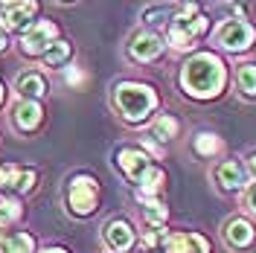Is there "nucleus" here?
Instances as JSON below:
<instances>
[{
  "label": "nucleus",
  "instance_id": "28",
  "mask_svg": "<svg viewBox=\"0 0 256 253\" xmlns=\"http://www.w3.org/2000/svg\"><path fill=\"white\" fill-rule=\"evenodd\" d=\"M158 242H160V227H154L143 236V248H158Z\"/></svg>",
  "mask_w": 256,
  "mask_h": 253
},
{
  "label": "nucleus",
  "instance_id": "15",
  "mask_svg": "<svg viewBox=\"0 0 256 253\" xmlns=\"http://www.w3.org/2000/svg\"><path fill=\"white\" fill-rule=\"evenodd\" d=\"M216 180H218V186L224 192H236L244 186V169H242V163L236 160H224L222 166L216 169Z\"/></svg>",
  "mask_w": 256,
  "mask_h": 253
},
{
  "label": "nucleus",
  "instance_id": "16",
  "mask_svg": "<svg viewBox=\"0 0 256 253\" xmlns=\"http://www.w3.org/2000/svg\"><path fill=\"white\" fill-rule=\"evenodd\" d=\"M163 180H166V174H163V169H158V166H148L143 172V178L137 180V195H140V201H152V195H158L160 190H163Z\"/></svg>",
  "mask_w": 256,
  "mask_h": 253
},
{
  "label": "nucleus",
  "instance_id": "13",
  "mask_svg": "<svg viewBox=\"0 0 256 253\" xmlns=\"http://www.w3.org/2000/svg\"><path fill=\"white\" fill-rule=\"evenodd\" d=\"M12 122L24 134L35 131V128L41 126V105L38 102H30V99H20L15 105V111H12Z\"/></svg>",
  "mask_w": 256,
  "mask_h": 253
},
{
  "label": "nucleus",
  "instance_id": "32",
  "mask_svg": "<svg viewBox=\"0 0 256 253\" xmlns=\"http://www.w3.org/2000/svg\"><path fill=\"white\" fill-rule=\"evenodd\" d=\"M44 253H67V250H64V248H47Z\"/></svg>",
  "mask_w": 256,
  "mask_h": 253
},
{
  "label": "nucleus",
  "instance_id": "26",
  "mask_svg": "<svg viewBox=\"0 0 256 253\" xmlns=\"http://www.w3.org/2000/svg\"><path fill=\"white\" fill-rule=\"evenodd\" d=\"M64 82H67L70 88H76V90H84V88H88V73H84L82 67H67Z\"/></svg>",
  "mask_w": 256,
  "mask_h": 253
},
{
  "label": "nucleus",
  "instance_id": "21",
  "mask_svg": "<svg viewBox=\"0 0 256 253\" xmlns=\"http://www.w3.org/2000/svg\"><path fill=\"white\" fill-rule=\"evenodd\" d=\"M236 82H239V90L244 96H256V64H242Z\"/></svg>",
  "mask_w": 256,
  "mask_h": 253
},
{
  "label": "nucleus",
  "instance_id": "10",
  "mask_svg": "<svg viewBox=\"0 0 256 253\" xmlns=\"http://www.w3.org/2000/svg\"><path fill=\"white\" fill-rule=\"evenodd\" d=\"M160 52H163V41H160L154 32H137V35L128 41V56L140 64L154 62Z\"/></svg>",
  "mask_w": 256,
  "mask_h": 253
},
{
  "label": "nucleus",
  "instance_id": "34",
  "mask_svg": "<svg viewBox=\"0 0 256 253\" xmlns=\"http://www.w3.org/2000/svg\"><path fill=\"white\" fill-rule=\"evenodd\" d=\"M3 6H12V3H20V0H0Z\"/></svg>",
  "mask_w": 256,
  "mask_h": 253
},
{
  "label": "nucleus",
  "instance_id": "19",
  "mask_svg": "<svg viewBox=\"0 0 256 253\" xmlns=\"http://www.w3.org/2000/svg\"><path fill=\"white\" fill-rule=\"evenodd\" d=\"M0 253H35V238L30 233H15L0 242Z\"/></svg>",
  "mask_w": 256,
  "mask_h": 253
},
{
  "label": "nucleus",
  "instance_id": "1",
  "mask_svg": "<svg viewBox=\"0 0 256 253\" xmlns=\"http://www.w3.org/2000/svg\"><path fill=\"white\" fill-rule=\"evenodd\" d=\"M224 84H227L224 62L212 52H198L180 67V88L192 99H212L224 90Z\"/></svg>",
  "mask_w": 256,
  "mask_h": 253
},
{
  "label": "nucleus",
  "instance_id": "17",
  "mask_svg": "<svg viewBox=\"0 0 256 253\" xmlns=\"http://www.w3.org/2000/svg\"><path fill=\"white\" fill-rule=\"evenodd\" d=\"M6 186H12L15 192H32V186H35V172H32V169L9 166V172H6Z\"/></svg>",
  "mask_w": 256,
  "mask_h": 253
},
{
  "label": "nucleus",
  "instance_id": "35",
  "mask_svg": "<svg viewBox=\"0 0 256 253\" xmlns=\"http://www.w3.org/2000/svg\"><path fill=\"white\" fill-rule=\"evenodd\" d=\"M58 3H76V0H58Z\"/></svg>",
  "mask_w": 256,
  "mask_h": 253
},
{
  "label": "nucleus",
  "instance_id": "11",
  "mask_svg": "<svg viewBox=\"0 0 256 253\" xmlns=\"http://www.w3.org/2000/svg\"><path fill=\"white\" fill-rule=\"evenodd\" d=\"M166 253H210V244L198 233H172L163 242Z\"/></svg>",
  "mask_w": 256,
  "mask_h": 253
},
{
  "label": "nucleus",
  "instance_id": "25",
  "mask_svg": "<svg viewBox=\"0 0 256 253\" xmlns=\"http://www.w3.org/2000/svg\"><path fill=\"white\" fill-rule=\"evenodd\" d=\"M20 218V206L18 201H9V198H0V227H9L12 222Z\"/></svg>",
  "mask_w": 256,
  "mask_h": 253
},
{
  "label": "nucleus",
  "instance_id": "22",
  "mask_svg": "<svg viewBox=\"0 0 256 253\" xmlns=\"http://www.w3.org/2000/svg\"><path fill=\"white\" fill-rule=\"evenodd\" d=\"M143 218L152 227H163V222L169 218V210L160 204V201H146V206H143Z\"/></svg>",
  "mask_w": 256,
  "mask_h": 253
},
{
  "label": "nucleus",
  "instance_id": "30",
  "mask_svg": "<svg viewBox=\"0 0 256 253\" xmlns=\"http://www.w3.org/2000/svg\"><path fill=\"white\" fill-rule=\"evenodd\" d=\"M9 47V35H6V30H0V50Z\"/></svg>",
  "mask_w": 256,
  "mask_h": 253
},
{
  "label": "nucleus",
  "instance_id": "29",
  "mask_svg": "<svg viewBox=\"0 0 256 253\" xmlns=\"http://www.w3.org/2000/svg\"><path fill=\"white\" fill-rule=\"evenodd\" d=\"M248 172H250V174L256 178V152L250 154V158H248Z\"/></svg>",
  "mask_w": 256,
  "mask_h": 253
},
{
  "label": "nucleus",
  "instance_id": "3",
  "mask_svg": "<svg viewBox=\"0 0 256 253\" xmlns=\"http://www.w3.org/2000/svg\"><path fill=\"white\" fill-rule=\"evenodd\" d=\"M207 26L210 20L198 12V6L195 3H184V6H178V15L169 20L166 38H169V44L175 50H190L207 32Z\"/></svg>",
  "mask_w": 256,
  "mask_h": 253
},
{
  "label": "nucleus",
  "instance_id": "18",
  "mask_svg": "<svg viewBox=\"0 0 256 253\" xmlns=\"http://www.w3.org/2000/svg\"><path fill=\"white\" fill-rule=\"evenodd\" d=\"M148 134H152L158 142L175 140V137H178V120H175V116H169V114H163V116H158V120L152 122Z\"/></svg>",
  "mask_w": 256,
  "mask_h": 253
},
{
  "label": "nucleus",
  "instance_id": "12",
  "mask_svg": "<svg viewBox=\"0 0 256 253\" xmlns=\"http://www.w3.org/2000/svg\"><path fill=\"white\" fill-rule=\"evenodd\" d=\"M254 224L248 222V218H230V222L224 224V242L233 248V250H244L250 242H254Z\"/></svg>",
  "mask_w": 256,
  "mask_h": 253
},
{
  "label": "nucleus",
  "instance_id": "4",
  "mask_svg": "<svg viewBox=\"0 0 256 253\" xmlns=\"http://www.w3.org/2000/svg\"><path fill=\"white\" fill-rule=\"evenodd\" d=\"M99 204V186L90 174H76L70 178V186H67V212L76 216V218H88L96 212Z\"/></svg>",
  "mask_w": 256,
  "mask_h": 253
},
{
  "label": "nucleus",
  "instance_id": "24",
  "mask_svg": "<svg viewBox=\"0 0 256 253\" xmlns=\"http://www.w3.org/2000/svg\"><path fill=\"white\" fill-rule=\"evenodd\" d=\"M195 152L204 154V158L218 154V152H222V140H218L216 134H198V137H195Z\"/></svg>",
  "mask_w": 256,
  "mask_h": 253
},
{
  "label": "nucleus",
  "instance_id": "33",
  "mask_svg": "<svg viewBox=\"0 0 256 253\" xmlns=\"http://www.w3.org/2000/svg\"><path fill=\"white\" fill-rule=\"evenodd\" d=\"M3 99H6V88L0 84V105H3Z\"/></svg>",
  "mask_w": 256,
  "mask_h": 253
},
{
  "label": "nucleus",
  "instance_id": "23",
  "mask_svg": "<svg viewBox=\"0 0 256 253\" xmlns=\"http://www.w3.org/2000/svg\"><path fill=\"white\" fill-rule=\"evenodd\" d=\"M175 15H178V6H152V9L143 12V20L146 24H169Z\"/></svg>",
  "mask_w": 256,
  "mask_h": 253
},
{
  "label": "nucleus",
  "instance_id": "5",
  "mask_svg": "<svg viewBox=\"0 0 256 253\" xmlns=\"http://www.w3.org/2000/svg\"><path fill=\"white\" fill-rule=\"evenodd\" d=\"M254 38H256V30L248 24V20H239V18L224 20L222 26L216 30V41H218V47L230 50V52H242V50H248L250 44H254Z\"/></svg>",
  "mask_w": 256,
  "mask_h": 253
},
{
  "label": "nucleus",
  "instance_id": "9",
  "mask_svg": "<svg viewBox=\"0 0 256 253\" xmlns=\"http://www.w3.org/2000/svg\"><path fill=\"white\" fill-rule=\"evenodd\" d=\"M38 12V3L35 0H20V3H12V6H3L0 9V30H24L32 18Z\"/></svg>",
  "mask_w": 256,
  "mask_h": 253
},
{
  "label": "nucleus",
  "instance_id": "27",
  "mask_svg": "<svg viewBox=\"0 0 256 253\" xmlns=\"http://www.w3.org/2000/svg\"><path fill=\"white\" fill-rule=\"evenodd\" d=\"M244 206H248V210L256 216V184H250V186H248V192H244Z\"/></svg>",
  "mask_w": 256,
  "mask_h": 253
},
{
  "label": "nucleus",
  "instance_id": "14",
  "mask_svg": "<svg viewBox=\"0 0 256 253\" xmlns=\"http://www.w3.org/2000/svg\"><path fill=\"white\" fill-rule=\"evenodd\" d=\"M15 90L20 94V99H30V102H38L41 96L47 94V82L41 73H35V70H26V73H20L15 82Z\"/></svg>",
  "mask_w": 256,
  "mask_h": 253
},
{
  "label": "nucleus",
  "instance_id": "8",
  "mask_svg": "<svg viewBox=\"0 0 256 253\" xmlns=\"http://www.w3.org/2000/svg\"><path fill=\"white\" fill-rule=\"evenodd\" d=\"M116 166H120V172L126 174L131 184H137L143 178V172L152 166V158L143 148H120L116 152Z\"/></svg>",
  "mask_w": 256,
  "mask_h": 253
},
{
  "label": "nucleus",
  "instance_id": "7",
  "mask_svg": "<svg viewBox=\"0 0 256 253\" xmlns=\"http://www.w3.org/2000/svg\"><path fill=\"white\" fill-rule=\"evenodd\" d=\"M102 238H105V248H108V250L128 253L131 248H134V227H131L126 218H114V222L105 224Z\"/></svg>",
  "mask_w": 256,
  "mask_h": 253
},
{
  "label": "nucleus",
  "instance_id": "20",
  "mask_svg": "<svg viewBox=\"0 0 256 253\" xmlns=\"http://www.w3.org/2000/svg\"><path fill=\"white\" fill-rule=\"evenodd\" d=\"M41 58H44V67H62V64L70 58V44H67V41H56Z\"/></svg>",
  "mask_w": 256,
  "mask_h": 253
},
{
  "label": "nucleus",
  "instance_id": "2",
  "mask_svg": "<svg viewBox=\"0 0 256 253\" xmlns=\"http://www.w3.org/2000/svg\"><path fill=\"white\" fill-rule=\"evenodd\" d=\"M114 108L126 122H143L158 108V94L140 82H120L114 84Z\"/></svg>",
  "mask_w": 256,
  "mask_h": 253
},
{
  "label": "nucleus",
  "instance_id": "6",
  "mask_svg": "<svg viewBox=\"0 0 256 253\" xmlns=\"http://www.w3.org/2000/svg\"><path fill=\"white\" fill-rule=\"evenodd\" d=\"M56 24L52 20H38V24H32L30 32L20 38V52L24 56H30V58H35V56H44L52 44H56Z\"/></svg>",
  "mask_w": 256,
  "mask_h": 253
},
{
  "label": "nucleus",
  "instance_id": "31",
  "mask_svg": "<svg viewBox=\"0 0 256 253\" xmlns=\"http://www.w3.org/2000/svg\"><path fill=\"white\" fill-rule=\"evenodd\" d=\"M6 172H9V166H0V184H6Z\"/></svg>",
  "mask_w": 256,
  "mask_h": 253
}]
</instances>
